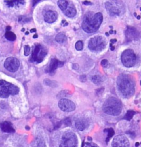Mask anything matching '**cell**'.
<instances>
[{
  "label": "cell",
  "instance_id": "obj_7",
  "mask_svg": "<svg viewBox=\"0 0 141 147\" xmlns=\"http://www.w3.org/2000/svg\"><path fill=\"white\" fill-rule=\"evenodd\" d=\"M106 40L102 36H96L89 41V49L94 52H100L106 47Z\"/></svg>",
  "mask_w": 141,
  "mask_h": 147
},
{
  "label": "cell",
  "instance_id": "obj_24",
  "mask_svg": "<svg viewBox=\"0 0 141 147\" xmlns=\"http://www.w3.org/2000/svg\"><path fill=\"white\" fill-rule=\"evenodd\" d=\"M104 132H107L108 133V136H107V138H106V142L107 144L109 142V140L111 139V138L112 137L113 135H114V131H113V129H111V128H110V129H106L104 130Z\"/></svg>",
  "mask_w": 141,
  "mask_h": 147
},
{
  "label": "cell",
  "instance_id": "obj_3",
  "mask_svg": "<svg viewBox=\"0 0 141 147\" xmlns=\"http://www.w3.org/2000/svg\"><path fill=\"white\" fill-rule=\"evenodd\" d=\"M103 111L110 115L117 116L122 111V104L119 100L115 97H109L103 105Z\"/></svg>",
  "mask_w": 141,
  "mask_h": 147
},
{
  "label": "cell",
  "instance_id": "obj_31",
  "mask_svg": "<svg viewBox=\"0 0 141 147\" xmlns=\"http://www.w3.org/2000/svg\"><path fill=\"white\" fill-rule=\"evenodd\" d=\"M101 65H102V67L104 68L106 67L108 65V61L106 60V59H103V60H102V61H101Z\"/></svg>",
  "mask_w": 141,
  "mask_h": 147
},
{
  "label": "cell",
  "instance_id": "obj_27",
  "mask_svg": "<svg viewBox=\"0 0 141 147\" xmlns=\"http://www.w3.org/2000/svg\"><path fill=\"white\" fill-rule=\"evenodd\" d=\"M75 49L78 51H82L83 49V43L82 41H78L75 44Z\"/></svg>",
  "mask_w": 141,
  "mask_h": 147
},
{
  "label": "cell",
  "instance_id": "obj_26",
  "mask_svg": "<svg viewBox=\"0 0 141 147\" xmlns=\"http://www.w3.org/2000/svg\"><path fill=\"white\" fill-rule=\"evenodd\" d=\"M135 113H136L135 111H128L127 112L126 115H125V117H124V119L129 121L132 119V117H133V116L135 115Z\"/></svg>",
  "mask_w": 141,
  "mask_h": 147
},
{
  "label": "cell",
  "instance_id": "obj_1",
  "mask_svg": "<svg viewBox=\"0 0 141 147\" xmlns=\"http://www.w3.org/2000/svg\"><path fill=\"white\" fill-rule=\"evenodd\" d=\"M103 17L101 13H97L94 15L89 13L84 18L82 24V29L87 33L95 32L100 26Z\"/></svg>",
  "mask_w": 141,
  "mask_h": 147
},
{
  "label": "cell",
  "instance_id": "obj_17",
  "mask_svg": "<svg viewBox=\"0 0 141 147\" xmlns=\"http://www.w3.org/2000/svg\"><path fill=\"white\" fill-rule=\"evenodd\" d=\"M75 127L79 131H84L88 126V122L86 119H80L75 122Z\"/></svg>",
  "mask_w": 141,
  "mask_h": 147
},
{
  "label": "cell",
  "instance_id": "obj_29",
  "mask_svg": "<svg viewBox=\"0 0 141 147\" xmlns=\"http://www.w3.org/2000/svg\"><path fill=\"white\" fill-rule=\"evenodd\" d=\"M31 52V48L28 45L25 46L24 47V55L25 56H28L29 54H30Z\"/></svg>",
  "mask_w": 141,
  "mask_h": 147
},
{
  "label": "cell",
  "instance_id": "obj_23",
  "mask_svg": "<svg viewBox=\"0 0 141 147\" xmlns=\"http://www.w3.org/2000/svg\"><path fill=\"white\" fill-rule=\"evenodd\" d=\"M5 2L6 3V4L8 5V6L9 7H13L14 6H16L19 4H24V1H5Z\"/></svg>",
  "mask_w": 141,
  "mask_h": 147
},
{
  "label": "cell",
  "instance_id": "obj_39",
  "mask_svg": "<svg viewBox=\"0 0 141 147\" xmlns=\"http://www.w3.org/2000/svg\"><path fill=\"white\" fill-rule=\"evenodd\" d=\"M38 37V35H37V34H35V35H33V38L35 39V38H37Z\"/></svg>",
  "mask_w": 141,
  "mask_h": 147
},
{
  "label": "cell",
  "instance_id": "obj_30",
  "mask_svg": "<svg viewBox=\"0 0 141 147\" xmlns=\"http://www.w3.org/2000/svg\"><path fill=\"white\" fill-rule=\"evenodd\" d=\"M85 147H99L95 143H87L85 145Z\"/></svg>",
  "mask_w": 141,
  "mask_h": 147
},
{
  "label": "cell",
  "instance_id": "obj_44",
  "mask_svg": "<svg viewBox=\"0 0 141 147\" xmlns=\"http://www.w3.org/2000/svg\"><path fill=\"white\" fill-rule=\"evenodd\" d=\"M26 129L29 130V127H28V126H26Z\"/></svg>",
  "mask_w": 141,
  "mask_h": 147
},
{
  "label": "cell",
  "instance_id": "obj_50",
  "mask_svg": "<svg viewBox=\"0 0 141 147\" xmlns=\"http://www.w3.org/2000/svg\"><path fill=\"white\" fill-rule=\"evenodd\" d=\"M140 11H141V8H140Z\"/></svg>",
  "mask_w": 141,
  "mask_h": 147
},
{
  "label": "cell",
  "instance_id": "obj_2",
  "mask_svg": "<svg viewBox=\"0 0 141 147\" xmlns=\"http://www.w3.org/2000/svg\"><path fill=\"white\" fill-rule=\"evenodd\" d=\"M118 88L123 96L129 97L132 96L135 90V84L130 76L123 74L118 77L117 80Z\"/></svg>",
  "mask_w": 141,
  "mask_h": 147
},
{
  "label": "cell",
  "instance_id": "obj_33",
  "mask_svg": "<svg viewBox=\"0 0 141 147\" xmlns=\"http://www.w3.org/2000/svg\"><path fill=\"white\" fill-rule=\"evenodd\" d=\"M83 4H85V5H92V2H91V1H84Z\"/></svg>",
  "mask_w": 141,
  "mask_h": 147
},
{
  "label": "cell",
  "instance_id": "obj_13",
  "mask_svg": "<svg viewBox=\"0 0 141 147\" xmlns=\"http://www.w3.org/2000/svg\"><path fill=\"white\" fill-rule=\"evenodd\" d=\"M126 38L128 41H133L136 40L138 37L139 34L137 30L134 27H127V29L126 30Z\"/></svg>",
  "mask_w": 141,
  "mask_h": 147
},
{
  "label": "cell",
  "instance_id": "obj_20",
  "mask_svg": "<svg viewBox=\"0 0 141 147\" xmlns=\"http://www.w3.org/2000/svg\"><path fill=\"white\" fill-rule=\"evenodd\" d=\"M33 147H46V146L44 140L39 137V138H36L35 142H34Z\"/></svg>",
  "mask_w": 141,
  "mask_h": 147
},
{
  "label": "cell",
  "instance_id": "obj_38",
  "mask_svg": "<svg viewBox=\"0 0 141 147\" xmlns=\"http://www.w3.org/2000/svg\"><path fill=\"white\" fill-rule=\"evenodd\" d=\"M30 32H36V29L35 28H33L30 30Z\"/></svg>",
  "mask_w": 141,
  "mask_h": 147
},
{
  "label": "cell",
  "instance_id": "obj_11",
  "mask_svg": "<svg viewBox=\"0 0 141 147\" xmlns=\"http://www.w3.org/2000/svg\"><path fill=\"white\" fill-rule=\"evenodd\" d=\"M112 147H129V142L125 136L118 135L113 140Z\"/></svg>",
  "mask_w": 141,
  "mask_h": 147
},
{
  "label": "cell",
  "instance_id": "obj_47",
  "mask_svg": "<svg viewBox=\"0 0 141 147\" xmlns=\"http://www.w3.org/2000/svg\"><path fill=\"white\" fill-rule=\"evenodd\" d=\"M24 30H25L24 28H22V31H24Z\"/></svg>",
  "mask_w": 141,
  "mask_h": 147
},
{
  "label": "cell",
  "instance_id": "obj_8",
  "mask_svg": "<svg viewBox=\"0 0 141 147\" xmlns=\"http://www.w3.org/2000/svg\"><path fill=\"white\" fill-rule=\"evenodd\" d=\"M122 63L125 67L130 68L134 66L136 61V56L132 49L125 50L121 55Z\"/></svg>",
  "mask_w": 141,
  "mask_h": 147
},
{
  "label": "cell",
  "instance_id": "obj_12",
  "mask_svg": "<svg viewBox=\"0 0 141 147\" xmlns=\"http://www.w3.org/2000/svg\"><path fill=\"white\" fill-rule=\"evenodd\" d=\"M58 107L62 111L64 112H70L75 110V105L73 102L70 100H66V99H62L60 100L58 103Z\"/></svg>",
  "mask_w": 141,
  "mask_h": 147
},
{
  "label": "cell",
  "instance_id": "obj_14",
  "mask_svg": "<svg viewBox=\"0 0 141 147\" xmlns=\"http://www.w3.org/2000/svg\"><path fill=\"white\" fill-rule=\"evenodd\" d=\"M57 18H58V13L56 11H49L46 12L44 15V20L47 23H53L56 22Z\"/></svg>",
  "mask_w": 141,
  "mask_h": 147
},
{
  "label": "cell",
  "instance_id": "obj_46",
  "mask_svg": "<svg viewBox=\"0 0 141 147\" xmlns=\"http://www.w3.org/2000/svg\"><path fill=\"white\" fill-rule=\"evenodd\" d=\"M106 35L109 36V33H108V32H106Z\"/></svg>",
  "mask_w": 141,
  "mask_h": 147
},
{
  "label": "cell",
  "instance_id": "obj_4",
  "mask_svg": "<svg viewBox=\"0 0 141 147\" xmlns=\"http://www.w3.org/2000/svg\"><path fill=\"white\" fill-rule=\"evenodd\" d=\"M19 88L5 80H0V97L7 98L10 95H15L19 93Z\"/></svg>",
  "mask_w": 141,
  "mask_h": 147
},
{
  "label": "cell",
  "instance_id": "obj_49",
  "mask_svg": "<svg viewBox=\"0 0 141 147\" xmlns=\"http://www.w3.org/2000/svg\"><path fill=\"white\" fill-rule=\"evenodd\" d=\"M140 84H141V81H140Z\"/></svg>",
  "mask_w": 141,
  "mask_h": 147
},
{
  "label": "cell",
  "instance_id": "obj_6",
  "mask_svg": "<svg viewBox=\"0 0 141 147\" xmlns=\"http://www.w3.org/2000/svg\"><path fill=\"white\" fill-rule=\"evenodd\" d=\"M46 53H47L46 49L42 45L39 44H35L33 49L31 61L37 64L42 62L46 55Z\"/></svg>",
  "mask_w": 141,
  "mask_h": 147
},
{
  "label": "cell",
  "instance_id": "obj_21",
  "mask_svg": "<svg viewBox=\"0 0 141 147\" xmlns=\"http://www.w3.org/2000/svg\"><path fill=\"white\" fill-rule=\"evenodd\" d=\"M68 4H69V2L68 1H64V0H60V1H58V6L62 11H64L66 9L68 6Z\"/></svg>",
  "mask_w": 141,
  "mask_h": 147
},
{
  "label": "cell",
  "instance_id": "obj_40",
  "mask_svg": "<svg viewBox=\"0 0 141 147\" xmlns=\"http://www.w3.org/2000/svg\"><path fill=\"white\" fill-rule=\"evenodd\" d=\"M110 46H111V51L114 50V47H113L112 44H111V45H110Z\"/></svg>",
  "mask_w": 141,
  "mask_h": 147
},
{
  "label": "cell",
  "instance_id": "obj_5",
  "mask_svg": "<svg viewBox=\"0 0 141 147\" xmlns=\"http://www.w3.org/2000/svg\"><path fill=\"white\" fill-rule=\"evenodd\" d=\"M105 6L107 11L112 16L120 15L123 14L125 11V8L123 3L120 1H106Z\"/></svg>",
  "mask_w": 141,
  "mask_h": 147
},
{
  "label": "cell",
  "instance_id": "obj_34",
  "mask_svg": "<svg viewBox=\"0 0 141 147\" xmlns=\"http://www.w3.org/2000/svg\"><path fill=\"white\" fill-rule=\"evenodd\" d=\"M73 68H74V69H78V64H73Z\"/></svg>",
  "mask_w": 141,
  "mask_h": 147
},
{
  "label": "cell",
  "instance_id": "obj_37",
  "mask_svg": "<svg viewBox=\"0 0 141 147\" xmlns=\"http://www.w3.org/2000/svg\"><path fill=\"white\" fill-rule=\"evenodd\" d=\"M116 39H115V40H114V39H113V40H111V44H113V43H115V42H116Z\"/></svg>",
  "mask_w": 141,
  "mask_h": 147
},
{
  "label": "cell",
  "instance_id": "obj_16",
  "mask_svg": "<svg viewBox=\"0 0 141 147\" xmlns=\"http://www.w3.org/2000/svg\"><path fill=\"white\" fill-rule=\"evenodd\" d=\"M59 64H60V61L57 59H56V58H53V59H51L49 66H48L47 69H46V72L52 74L53 72L56 71V68L59 67Z\"/></svg>",
  "mask_w": 141,
  "mask_h": 147
},
{
  "label": "cell",
  "instance_id": "obj_36",
  "mask_svg": "<svg viewBox=\"0 0 141 147\" xmlns=\"http://www.w3.org/2000/svg\"><path fill=\"white\" fill-rule=\"evenodd\" d=\"M11 26H8L6 27V31H7V32H9V31H10V30H11Z\"/></svg>",
  "mask_w": 141,
  "mask_h": 147
},
{
  "label": "cell",
  "instance_id": "obj_42",
  "mask_svg": "<svg viewBox=\"0 0 141 147\" xmlns=\"http://www.w3.org/2000/svg\"><path fill=\"white\" fill-rule=\"evenodd\" d=\"M113 32V33H114V32H113V30H110V31H109V34H112Z\"/></svg>",
  "mask_w": 141,
  "mask_h": 147
},
{
  "label": "cell",
  "instance_id": "obj_35",
  "mask_svg": "<svg viewBox=\"0 0 141 147\" xmlns=\"http://www.w3.org/2000/svg\"><path fill=\"white\" fill-rule=\"evenodd\" d=\"M39 1H33V6H35V5L36 4H37V3H38Z\"/></svg>",
  "mask_w": 141,
  "mask_h": 147
},
{
  "label": "cell",
  "instance_id": "obj_9",
  "mask_svg": "<svg viewBox=\"0 0 141 147\" xmlns=\"http://www.w3.org/2000/svg\"><path fill=\"white\" fill-rule=\"evenodd\" d=\"M78 139L75 133L67 132L63 135L59 147H77Z\"/></svg>",
  "mask_w": 141,
  "mask_h": 147
},
{
  "label": "cell",
  "instance_id": "obj_10",
  "mask_svg": "<svg viewBox=\"0 0 141 147\" xmlns=\"http://www.w3.org/2000/svg\"><path fill=\"white\" fill-rule=\"evenodd\" d=\"M4 67L7 71L14 73V72L18 71L19 67H20V61L15 57H8L5 61Z\"/></svg>",
  "mask_w": 141,
  "mask_h": 147
},
{
  "label": "cell",
  "instance_id": "obj_41",
  "mask_svg": "<svg viewBox=\"0 0 141 147\" xmlns=\"http://www.w3.org/2000/svg\"><path fill=\"white\" fill-rule=\"evenodd\" d=\"M139 145H140V143H139V142H136V143L135 146L137 147V146H139Z\"/></svg>",
  "mask_w": 141,
  "mask_h": 147
},
{
  "label": "cell",
  "instance_id": "obj_45",
  "mask_svg": "<svg viewBox=\"0 0 141 147\" xmlns=\"http://www.w3.org/2000/svg\"><path fill=\"white\" fill-rule=\"evenodd\" d=\"M25 34H26V35H28L29 32H25Z\"/></svg>",
  "mask_w": 141,
  "mask_h": 147
},
{
  "label": "cell",
  "instance_id": "obj_48",
  "mask_svg": "<svg viewBox=\"0 0 141 147\" xmlns=\"http://www.w3.org/2000/svg\"><path fill=\"white\" fill-rule=\"evenodd\" d=\"M82 147H84V142H83V144H82Z\"/></svg>",
  "mask_w": 141,
  "mask_h": 147
},
{
  "label": "cell",
  "instance_id": "obj_18",
  "mask_svg": "<svg viewBox=\"0 0 141 147\" xmlns=\"http://www.w3.org/2000/svg\"><path fill=\"white\" fill-rule=\"evenodd\" d=\"M64 14L68 18H73L75 15H76V10L72 4H68V7L64 11Z\"/></svg>",
  "mask_w": 141,
  "mask_h": 147
},
{
  "label": "cell",
  "instance_id": "obj_15",
  "mask_svg": "<svg viewBox=\"0 0 141 147\" xmlns=\"http://www.w3.org/2000/svg\"><path fill=\"white\" fill-rule=\"evenodd\" d=\"M0 129L3 132L5 133H14L15 129H13V125L9 122H4L0 124Z\"/></svg>",
  "mask_w": 141,
  "mask_h": 147
},
{
  "label": "cell",
  "instance_id": "obj_43",
  "mask_svg": "<svg viewBox=\"0 0 141 147\" xmlns=\"http://www.w3.org/2000/svg\"><path fill=\"white\" fill-rule=\"evenodd\" d=\"M136 18H137L138 20H140V16H139V15H138V16H137Z\"/></svg>",
  "mask_w": 141,
  "mask_h": 147
},
{
  "label": "cell",
  "instance_id": "obj_28",
  "mask_svg": "<svg viewBox=\"0 0 141 147\" xmlns=\"http://www.w3.org/2000/svg\"><path fill=\"white\" fill-rule=\"evenodd\" d=\"M30 20H31V19L27 20V18L25 16H21L19 18V22H20V23H22V24L26 23V22H28Z\"/></svg>",
  "mask_w": 141,
  "mask_h": 147
},
{
  "label": "cell",
  "instance_id": "obj_22",
  "mask_svg": "<svg viewBox=\"0 0 141 147\" xmlns=\"http://www.w3.org/2000/svg\"><path fill=\"white\" fill-rule=\"evenodd\" d=\"M5 37H6L8 40L13 42V41H15V39H16V35H15V34L13 33V32L9 31L6 32V34H5Z\"/></svg>",
  "mask_w": 141,
  "mask_h": 147
},
{
  "label": "cell",
  "instance_id": "obj_19",
  "mask_svg": "<svg viewBox=\"0 0 141 147\" xmlns=\"http://www.w3.org/2000/svg\"><path fill=\"white\" fill-rule=\"evenodd\" d=\"M66 36L65 35V33L64 32H60L56 37V41L58 43H64V42H66Z\"/></svg>",
  "mask_w": 141,
  "mask_h": 147
},
{
  "label": "cell",
  "instance_id": "obj_32",
  "mask_svg": "<svg viewBox=\"0 0 141 147\" xmlns=\"http://www.w3.org/2000/svg\"><path fill=\"white\" fill-rule=\"evenodd\" d=\"M86 80H87V77H86L85 76H80V80H81L82 82H85Z\"/></svg>",
  "mask_w": 141,
  "mask_h": 147
},
{
  "label": "cell",
  "instance_id": "obj_25",
  "mask_svg": "<svg viewBox=\"0 0 141 147\" xmlns=\"http://www.w3.org/2000/svg\"><path fill=\"white\" fill-rule=\"evenodd\" d=\"M92 82H94L95 84L98 85L102 83V79L100 76H94L92 77Z\"/></svg>",
  "mask_w": 141,
  "mask_h": 147
}]
</instances>
